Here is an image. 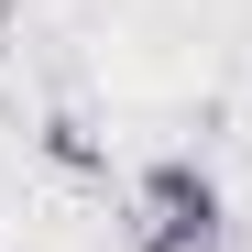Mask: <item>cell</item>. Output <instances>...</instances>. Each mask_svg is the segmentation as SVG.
<instances>
[{
  "instance_id": "cell-2",
  "label": "cell",
  "mask_w": 252,
  "mask_h": 252,
  "mask_svg": "<svg viewBox=\"0 0 252 252\" xmlns=\"http://www.w3.org/2000/svg\"><path fill=\"white\" fill-rule=\"evenodd\" d=\"M44 164H66V176H110V154H99V132L77 110H44Z\"/></svg>"
},
{
  "instance_id": "cell-1",
  "label": "cell",
  "mask_w": 252,
  "mask_h": 252,
  "mask_svg": "<svg viewBox=\"0 0 252 252\" xmlns=\"http://www.w3.org/2000/svg\"><path fill=\"white\" fill-rule=\"evenodd\" d=\"M143 220H230V208H220V176H208L197 154H154L132 176V230Z\"/></svg>"
},
{
  "instance_id": "cell-3",
  "label": "cell",
  "mask_w": 252,
  "mask_h": 252,
  "mask_svg": "<svg viewBox=\"0 0 252 252\" xmlns=\"http://www.w3.org/2000/svg\"><path fill=\"white\" fill-rule=\"evenodd\" d=\"M132 252H230V220H143Z\"/></svg>"
}]
</instances>
